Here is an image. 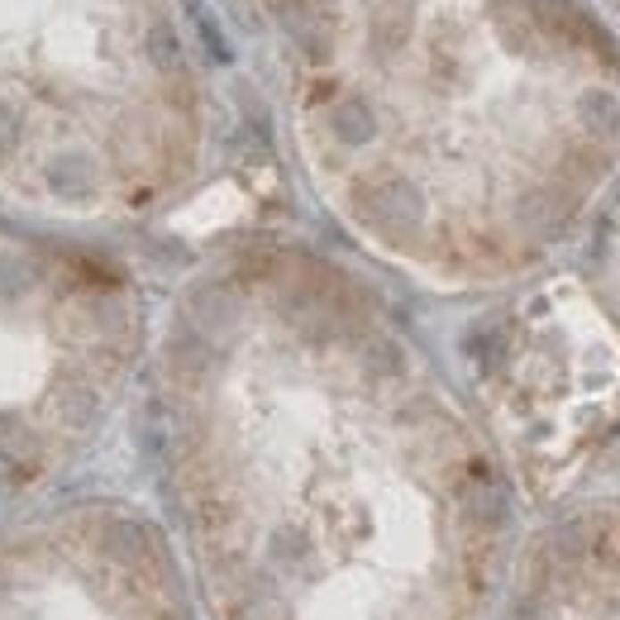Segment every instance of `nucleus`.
<instances>
[{
  "instance_id": "nucleus-1",
  "label": "nucleus",
  "mask_w": 620,
  "mask_h": 620,
  "mask_svg": "<svg viewBox=\"0 0 620 620\" xmlns=\"http://www.w3.org/2000/svg\"><path fill=\"white\" fill-rule=\"evenodd\" d=\"M310 182L382 258L496 282L573 234L620 162L597 0H248Z\"/></svg>"
},
{
  "instance_id": "nucleus-2",
  "label": "nucleus",
  "mask_w": 620,
  "mask_h": 620,
  "mask_svg": "<svg viewBox=\"0 0 620 620\" xmlns=\"http://www.w3.org/2000/svg\"><path fill=\"white\" fill-rule=\"evenodd\" d=\"M201 158L182 0H0V201L134 215Z\"/></svg>"
},
{
  "instance_id": "nucleus-3",
  "label": "nucleus",
  "mask_w": 620,
  "mask_h": 620,
  "mask_svg": "<svg viewBox=\"0 0 620 620\" xmlns=\"http://www.w3.org/2000/svg\"><path fill=\"white\" fill-rule=\"evenodd\" d=\"M606 5H611V10H620V0H606Z\"/></svg>"
}]
</instances>
